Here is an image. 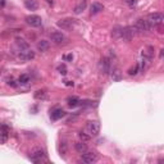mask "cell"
I'll return each instance as SVG.
<instances>
[{
    "label": "cell",
    "instance_id": "1",
    "mask_svg": "<svg viewBox=\"0 0 164 164\" xmlns=\"http://www.w3.org/2000/svg\"><path fill=\"white\" fill-rule=\"evenodd\" d=\"M146 21H147V23L150 24V27H151V28H154V27H159V26H162V24H163V22H164V16H163V13H160V12L150 13V14L147 16Z\"/></svg>",
    "mask_w": 164,
    "mask_h": 164
},
{
    "label": "cell",
    "instance_id": "2",
    "mask_svg": "<svg viewBox=\"0 0 164 164\" xmlns=\"http://www.w3.org/2000/svg\"><path fill=\"white\" fill-rule=\"evenodd\" d=\"M99 72L104 74V76H106V74H109V72L111 70V62H110V59L109 58H106V57H104L100 59V62H99Z\"/></svg>",
    "mask_w": 164,
    "mask_h": 164
},
{
    "label": "cell",
    "instance_id": "3",
    "mask_svg": "<svg viewBox=\"0 0 164 164\" xmlns=\"http://www.w3.org/2000/svg\"><path fill=\"white\" fill-rule=\"evenodd\" d=\"M86 131L90 136H98L100 133V123L98 121H90L86 124Z\"/></svg>",
    "mask_w": 164,
    "mask_h": 164
},
{
    "label": "cell",
    "instance_id": "4",
    "mask_svg": "<svg viewBox=\"0 0 164 164\" xmlns=\"http://www.w3.org/2000/svg\"><path fill=\"white\" fill-rule=\"evenodd\" d=\"M135 28H136L137 33H144V32H147V31H150V29H152L146 19H137Z\"/></svg>",
    "mask_w": 164,
    "mask_h": 164
},
{
    "label": "cell",
    "instance_id": "5",
    "mask_svg": "<svg viewBox=\"0 0 164 164\" xmlns=\"http://www.w3.org/2000/svg\"><path fill=\"white\" fill-rule=\"evenodd\" d=\"M50 40L53 41L55 45H62V44L67 42V37L59 31H55L53 33H50Z\"/></svg>",
    "mask_w": 164,
    "mask_h": 164
},
{
    "label": "cell",
    "instance_id": "6",
    "mask_svg": "<svg viewBox=\"0 0 164 164\" xmlns=\"http://www.w3.org/2000/svg\"><path fill=\"white\" fill-rule=\"evenodd\" d=\"M18 58L21 59L22 62H27V60H32L35 58V51H32L29 47L23 50H19V54H18Z\"/></svg>",
    "mask_w": 164,
    "mask_h": 164
},
{
    "label": "cell",
    "instance_id": "7",
    "mask_svg": "<svg viewBox=\"0 0 164 164\" xmlns=\"http://www.w3.org/2000/svg\"><path fill=\"white\" fill-rule=\"evenodd\" d=\"M81 160L83 163H86V164H92V163H95L96 160H98V155L95 154V152H92V151H86V152H83V154H81Z\"/></svg>",
    "mask_w": 164,
    "mask_h": 164
},
{
    "label": "cell",
    "instance_id": "8",
    "mask_svg": "<svg viewBox=\"0 0 164 164\" xmlns=\"http://www.w3.org/2000/svg\"><path fill=\"white\" fill-rule=\"evenodd\" d=\"M26 22H27V24H29L31 27H40L41 23H42V19H41L40 16L31 14V16L26 17Z\"/></svg>",
    "mask_w": 164,
    "mask_h": 164
},
{
    "label": "cell",
    "instance_id": "9",
    "mask_svg": "<svg viewBox=\"0 0 164 164\" xmlns=\"http://www.w3.org/2000/svg\"><path fill=\"white\" fill-rule=\"evenodd\" d=\"M29 159L35 163H40L41 160L45 159V151H44L42 149H35V150L32 151L31 156H29Z\"/></svg>",
    "mask_w": 164,
    "mask_h": 164
},
{
    "label": "cell",
    "instance_id": "10",
    "mask_svg": "<svg viewBox=\"0 0 164 164\" xmlns=\"http://www.w3.org/2000/svg\"><path fill=\"white\" fill-rule=\"evenodd\" d=\"M74 19H60L58 22V27H60V28H63V29H72L73 27H74Z\"/></svg>",
    "mask_w": 164,
    "mask_h": 164
},
{
    "label": "cell",
    "instance_id": "11",
    "mask_svg": "<svg viewBox=\"0 0 164 164\" xmlns=\"http://www.w3.org/2000/svg\"><path fill=\"white\" fill-rule=\"evenodd\" d=\"M49 47H50V42L49 41H46V40H41L37 42V50L41 51V53H45V51L49 50Z\"/></svg>",
    "mask_w": 164,
    "mask_h": 164
},
{
    "label": "cell",
    "instance_id": "12",
    "mask_svg": "<svg viewBox=\"0 0 164 164\" xmlns=\"http://www.w3.org/2000/svg\"><path fill=\"white\" fill-rule=\"evenodd\" d=\"M24 6L27 8L28 10H37L39 9V3L36 0H24Z\"/></svg>",
    "mask_w": 164,
    "mask_h": 164
},
{
    "label": "cell",
    "instance_id": "13",
    "mask_svg": "<svg viewBox=\"0 0 164 164\" xmlns=\"http://www.w3.org/2000/svg\"><path fill=\"white\" fill-rule=\"evenodd\" d=\"M86 6H87V1H86V0H82V1H80L76 6H74V10H73L74 14H81L85 9H86Z\"/></svg>",
    "mask_w": 164,
    "mask_h": 164
},
{
    "label": "cell",
    "instance_id": "14",
    "mask_svg": "<svg viewBox=\"0 0 164 164\" xmlns=\"http://www.w3.org/2000/svg\"><path fill=\"white\" fill-rule=\"evenodd\" d=\"M74 149H76V151L80 152V154H83V152H86L88 150L87 145L85 144V141H82V142H76L74 144Z\"/></svg>",
    "mask_w": 164,
    "mask_h": 164
},
{
    "label": "cell",
    "instance_id": "15",
    "mask_svg": "<svg viewBox=\"0 0 164 164\" xmlns=\"http://www.w3.org/2000/svg\"><path fill=\"white\" fill-rule=\"evenodd\" d=\"M111 72V80H113L114 82H119L122 80V72H121V69L119 68H115V69H113V70H110Z\"/></svg>",
    "mask_w": 164,
    "mask_h": 164
},
{
    "label": "cell",
    "instance_id": "16",
    "mask_svg": "<svg viewBox=\"0 0 164 164\" xmlns=\"http://www.w3.org/2000/svg\"><path fill=\"white\" fill-rule=\"evenodd\" d=\"M103 9H104V5L98 1H95V3H92V5H91V14H98L101 12Z\"/></svg>",
    "mask_w": 164,
    "mask_h": 164
},
{
    "label": "cell",
    "instance_id": "17",
    "mask_svg": "<svg viewBox=\"0 0 164 164\" xmlns=\"http://www.w3.org/2000/svg\"><path fill=\"white\" fill-rule=\"evenodd\" d=\"M29 82H31V77H29L27 73L21 74L19 78H18V83H19V85H24V86H26V85H28Z\"/></svg>",
    "mask_w": 164,
    "mask_h": 164
},
{
    "label": "cell",
    "instance_id": "18",
    "mask_svg": "<svg viewBox=\"0 0 164 164\" xmlns=\"http://www.w3.org/2000/svg\"><path fill=\"white\" fill-rule=\"evenodd\" d=\"M65 115V111L62 110V109H55L53 113H51V118L54 119V121H58V119H60L62 117H64Z\"/></svg>",
    "mask_w": 164,
    "mask_h": 164
},
{
    "label": "cell",
    "instance_id": "19",
    "mask_svg": "<svg viewBox=\"0 0 164 164\" xmlns=\"http://www.w3.org/2000/svg\"><path fill=\"white\" fill-rule=\"evenodd\" d=\"M33 98L36 100H46L47 99V94L45 90H39L35 92V95H33Z\"/></svg>",
    "mask_w": 164,
    "mask_h": 164
},
{
    "label": "cell",
    "instance_id": "20",
    "mask_svg": "<svg viewBox=\"0 0 164 164\" xmlns=\"http://www.w3.org/2000/svg\"><path fill=\"white\" fill-rule=\"evenodd\" d=\"M16 44H17V46L19 47V50H23V49H27V47H28L27 41L23 40V39H19V37H17V39H16Z\"/></svg>",
    "mask_w": 164,
    "mask_h": 164
},
{
    "label": "cell",
    "instance_id": "21",
    "mask_svg": "<svg viewBox=\"0 0 164 164\" xmlns=\"http://www.w3.org/2000/svg\"><path fill=\"white\" fill-rule=\"evenodd\" d=\"M81 101H80V99L78 98H68V106H70V108H74V106H77L78 104H80Z\"/></svg>",
    "mask_w": 164,
    "mask_h": 164
},
{
    "label": "cell",
    "instance_id": "22",
    "mask_svg": "<svg viewBox=\"0 0 164 164\" xmlns=\"http://www.w3.org/2000/svg\"><path fill=\"white\" fill-rule=\"evenodd\" d=\"M78 137L82 140V141H88L91 139V136L88 135V133H86V132H83V131H81V132H78Z\"/></svg>",
    "mask_w": 164,
    "mask_h": 164
},
{
    "label": "cell",
    "instance_id": "23",
    "mask_svg": "<svg viewBox=\"0 0 164 164\" xmlns=\"http://www.w3.org/2000/svg\"><path fill=\"white\" fill-rule=\"evenodd\" d=\"M8 135H9V132L0 131V142H1V144H5L6 140H8Z\"/></svg>",
    "mask_w": 164,
    "mask_h": 164
},
{
    "label": "cell",
    "instance_id": "24",
    "mask_svg": "<svg viewBox=\"0 0 164 164\" xmlns=\"http://www.w3.org/2000/svg\"><path fill=\"white\" fill-rule=\"evenodd\" d=\"M139 70H140V64L137 63V64L133 67V68H131V69L128 70V74H129V76H136V74L139 73Z\"/></svg>",
    "mask_w": 164,
    "mask_h": 164
},
{
    "label": "cell",
    "instance_id": "25",
    "mask_svg": "<svg viewBox=\"0 0 164 164\" xmlns=\"http://www.w3.org/2000/svg\"><path fill=\"white\" fill-rule=\"evenodd\" d=\"M58 72L60 73L62 76H65V74H67V68H65V65H64V64L59 65V67H58Z\"/></svg>",
    "mask_w": 164,
    "mask_h": 164
},
{
    "label": "cell",
    "instance_id": "26",
    "mask_svg": "<svg viewBox=\"0 0 164 164\" xmlns=\"http://www.w3.org/2000/svg\"><path fill=\"white\" fill-rule=\"evenodd\" d=\"M59 151H60V154L65 155V154H67V144L62 142V144H60V146H59Z\"/></svg>",
    "mask_w": 164,
    "mask_h": 164
},
{
    "label": "cell",
    "instance_id": "27",
    "mask_svg": "<svg viewBox=\"0 0 164 164\" xmlns=\"http://www.w3.org/2000/svg\"><path fill=\"white\" fill-rule=\"evenodd\" d=\"M6 83H8V86H10V87H17L18 85H19V83H17V82L14 81V80H12V78L6 81Z\"/></svg>",
    "mask_w": 164,
    "mask_h": 164
},
{
    "label": "cell",
    "instance_id": "28",
    "mask_svg": "<svg viewBox=\"0 0 164 164\" xmlns=\"http://www.w3.org/2000/svg\"><path fill=\"white\" fill-rule=\"evenodd\" d=\"M126 3L129 5V6H135L137 4V0H124Z\"/></svg>",
    "mask_w": 164,
    "mask_h": 164
},
{
    "label": "cell",
    "instance_id": "29",
    "mask_svg": "<svg viewBox=\"0 0 164 164\" xmlns=\"http://www.w3.org/2000/svg\"><path fill=\"white\" fill-rule=\"evenodd\" d=\"M64 59H65V60H68V62H72V59H73V55H72V54L64 55Z\"/></svg>",
    "mask_w": 164,
    "mask_h": 164
},
{
    "label": "cell",
    "instance_id": "30",
    "mask_svg": "<svg viewBox=\"0 0 164 164\" xmlns=\"http://www.w3.org/2000/svg\"><path fill=\"white\" fill-rule=\"evenodd\" d=\"M73 82L72 81H65V86H73Z\"/></svg>",
    "mask_w": 164,
    "mask_h": 164
},
{
    "label": "cell",
    "instance_id": "31",
    "mask_svg": "<svg viewBox=\"0 0 164 164\" xmlns=\"http://www.w3.org/2000/svg\"><path fill=\"white\" fill-rule=\"evenodd\" d=\"M47 3H49V4H53V0H46Z\"/></svg>",
    "mask_w": 164,
    "mask_h": 164
}]
</instances>
